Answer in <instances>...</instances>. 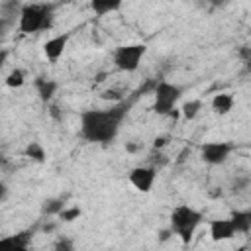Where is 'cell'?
Returning <instances> with one entry per match:
<instances>
[{"instance_id":"8992f818","label":"cell","mask_w":251,"mask_h":251,"mask_svg":"<svg viewBox=\"0 0 251 251\" xmlns=\"http://www.w3.org/2000/svg\"><path fill=\"white\" fill-rule=\"evenodd\" d=\"M231 151H233V145L227 143V141H208V143L202 145L200 157L208 165H222V163L227 161Z\"/></svg>"},{"instance_id":"5b68a950","label":"cell","mask_w":251,"mask_h":251,"mask_svg":"<svg viewBox=\"0 0 251 251\" xmlns=\"http://www.w3.org/2000/svg\"><path fill=\"white\" fill-rule=\"evenodd\" d=\"M145 53H147V45H143V43L122 45V47H118L114 51V65L120 71L133 73L139 67V63H141V59H143Z\"/></svg>"},{"instance_id":"e0dca14e","label":"cell","mask_w":251,"mask_h":251,"mask_svg":"<svg viewBox=\"0 0 251 251\" xmlns=\"http://www.w3.org/2000/svg\"><path fill=\"white\" fill-rule=\"evenodd\" d=\"M24 82H25V73L22 69H14L6 76V86H10V88H20V86H24Z\"/></svg>"},{"instance_id":"4fadbf2b","label":"cell","mask_w":251,"mask_h":251,"mask_svg":"<svg viewBox=\"0 0 251 251\" xmlns=\"http://www.w3.org/2000/svg\"><path fill=\"white\" fill-rule=\"evenodd\" d=\"M31 235H33V233H31L29 229H25V231H20V233H16V235L2 237L0 243H2V245H8V247H16V249H27Z\"/></svg>"},{"instance_id":"7c38bea8","label":"cell","mask_w":251,"mask_h":251,"mask_svg":"<svg viewBox=\"0 0 251 251\" xmlns=\"http://www.w3.org/2000/svg\"><path fill=\"white\" fill-rule=\"evenodd\" d=\"M233 108V96L229 92H220L212 98V110L218 114V116H226L229 114Z\"/></svg>"},{"instance_id":"ba28073f","label":"cell","mask_w":251,"mask_h":251,"mask_svg":"<svg viewBox=\"0 0 251 251\" xmlns=\"http://www.w3.org/2000/svg\"><path fill=\"white\" fill-rule=\"evenodd\" d=\"M235 226L233 222L227 218V220H212L210 222V237L212 241H227L235 235Z\"/></svg>"},{"instance_id":"ffe728a7","label":"cell","mask_w":251,"mask_h":251,"mask_svg":"<svg viewBox=\"0 0 251 251\" xmlns=\"http://www.w3.org/2000/svg\"><path fill=\"white\" fill-rule=\"evenodd\" d=\"M55 249H73V243L69 241V239H59L57 243H55Z\"/></svg>"},{"instance_id":"52a82bcc","label":"cell","mask_w":251,"mask_h":251,"mask_svg":"<svg viewBox=\"0 0 251 251\" xmlns=\"http://www.w3.org/2000/svg\"><path fill=\"white\" fill-rule=\"evenodd\" d=\"M155 178H157V169L155 167H135V169L129 171V182L139 192H149L153 188Z\"/></svg>"},{"instance_id":"30bf717a","label":"cell","mask_w":251,"mask_h":251,"mask_svg":"<svg viewBox=\"0 0 251 251\" xmlns=\"http://www.w3.org/2000/svg\"><path fill=\"white\" fill-rule=\"evenodd\" d=\"M33 86H35V92L37 96L43 100V102H49L53 98V94L57 92V82L51 80V78H43V76H37L33 80Z\"/></svg>"},{"instance_id":"9a60e30c","label":"cell","mask_w":251,"mask_h":251,"mask_svg":"<svg viewBox=\"0 0 251 251\" xmlns=\"http://www.w3.org/2000/svg\"><path fill=\"white\" fill-rule=\"evenodd\" d=\"M200 108H202V100H198V98L184 102V104H182V108H180V112H182V118H184V120H194V118L198 116Z\"/></svg>"},{"instance_id":"3957f363","label":"cell","mask_w":251,"mask_h":251,"mask_svg":"<svg viewBox=\"0 0 251 251\" xmlns=\"http://www.w3.org/2000/svg\"><path fill=\"white\" fill-rule=\"evenodd\" d=\"M200 222H202V212L188 204H180L171 212V229L175 235L180 237L182 243H188L192 239Z\"/></svg>"},{"instance_id":"8fae6325","label":"cell","mask_w":251,"mask_h":251,"mask_svg":"<svg viewBox=\"0 0 251 251\" xmlns=\"http://www.w3.org/2000/svg\"><path fill=\"white\" fill-rule=\"evenodd\" d=\"M229 220L233 222L237 233H249L251 231V210H233Z\"/></svg>"},{"instance_id":"2e32d148","label":"cell","mask_w":251,"mask_h":251,"mask_svg":"<svg viewBox=\"0 0 251 251\" xmlns=\"http://www.w3.org/2000/svg\"><path fill=\"white\" fill-rule=\"evenodd\" d=\"M25 157H29V159H33V161H37V163H43L45 161V149H43V145L41 143H37V141H31L27 147H25Z\"/></svg>"},{"instance_id":"7402d4cb","label":"cell","mask_w":251,"mask_h":251,"mask_svg":"<svg viewBox=\"0 0 251 251\" xmlns=\"http://www.w3.org/2000/svg\"><path fill=\"white\" fill-rule=\"evenodd\" d=\"M212 6H224L226 4V0H208Z\"/></svg>"},{"instance_id":"7a4b0ae2","label":"cell","mask_w":251,"mask_h":251,"mask_svg":"<svg viewBox=\"0 0 251 251\" xmlns=\"http://www.w3.org/2000/svg\"><path fill=\"white\" fill-rule=\"evenodd\" d=\"M51 22H53L51 4H25L20 10L18 27L22 33H37L41 29H49Z\"/></svg>"},{"instance_id":"44dd1931","label":"cell","mask_w":251,"mask_h":251,"mask_svg":"<svg viewBox=\"0 0 251 251\" xmlns=\"http://www.w3.org/2000/svg\"><path fill=\"white\" fill-rule=\"evenodd\" d=\"M167 141H169V137H167V135H159V137H155V141H153V147H155V149H159V147L167 145Z\"/></svg>"},{"instance_id":"5bb4252c","label":"cell","mask_w":251,"mask_h":251,"mask_svg":"<svg viewBox=\"0 0 251 251\" xmlns=\"http://www.w3.org/2000/svg\"><path fill=\"white\" fill-rule=\"evenodd\" d=\"M124 0H90V8L96 16H106L110 12L120 10Z\"/></svg>"},{"instance_id":"9c48e42d","label":"cell","mask_w":251,"mask_h":251,"mask_svg":"<svg viewBox=\"0 0 251 251\" xmlns=\"http://www.w3.org/2000/svg\"><path fill=\"white\" fill-rule=\"evenodd\" d=\"M69 37H71V33H61V35H55L43 43V53L51 63H55L63 55V51L69 43Z\"/></svg>"},{"instance_id":"d6986e66","label":"cell","mask_w":251,"mask_h":251,"mask_svg":"<svg viewBox=\"0 0 251 251\" xmlns=\"http://www.w3.org/2000/svg\"><path fill=\"white\" fill-rule=\"evenodd\" d=\"M63 208H65V206H63V200H49V202H45L43 212H45V214H57V216H59V212H61Z\"/></svg>"},{"instance_id":"277c9868","label":"cell","mask_w":251,"mask_h":251,"mask_svg":"<svg viewBox=\"0 0 251 251\" xmlns=\"http://www.w3.org/2000/svg\"><path fill=\"white\" fill-rule=\"evenodd\" d=\"M155 100H153V112L161 114V116H167L173 112L175 104L178 102L180 94H182V88L178 84H173V82H167V80H161L157 86H155Z\"/></svg>"},{"instance_id":"ac0fdd59","label":"cell","mask_w":251,"mask_h":251,"mask_svg":"<svg viewBox=\"0 0 251 251\" xmlns=\"http://www.w3.org/2000/svg\"><path fill=\"white\" fill-rule=\"evenodd\" d=\"M80 214H82V212H80L78 206H71V208H63V210L59 212V218H61L63 222H73V220H76Z\"/></svg>"},{"instance_id":"6da1fadb","label":"cell","mask_w":251,"mask_h":251,"mask_svg":"<svg viewBox=\"0 0 251 251\" xmlns=\"http://www.w3.org/2000/svg\"><path fill=\"white\" fill-rule=\"evenodd\" d=\"M129 104L118 102L104 110H86L80 114V135L90 143H110L127 116Z\"/></svg>"}]
</instances>
